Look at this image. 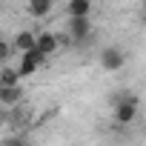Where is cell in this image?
I'll use <instances>...</instances> for the list:
<instances>
[{"instance_id":"6da1fadb","label":"cell","mask_w":146,"mask_h":146,"mask_svg":"<svg viewBox=\"0 0 146 146\" xmlns=\"http://www.w3.org/2000/svg\"><path fill=\"white\" fill-rule=\"evenodd\" d=\"M137 109H140V100H137L135 95H117V98H115V120H117L120 126L132 123V120L137 117Z\"/></svg>"},{"instance_id":"7a4b0ae2","label":"cell","mask_w":146,"mask_h":146,"mask_svg":"<svg viewBox=\"0 0 146 146\" xmlns=\"http://www.w3.org/2000/svg\"><path fill=\"white\" fill-rule=\"evenodd\" d=\"M98 60H100V66H103L106 72H120V69L126 66V54H123V49H117V46H106Z\"/></svg>"},{"instance_id":"3957f363","label":"cell","mask_w":146,"mask_h":146,"mask_svg":"<svg viewBox=\"0 0 146 146\" xmlns=\"http://www.w3.org/2000/svg\"><path fill=\"white\" fill-rule=\"evenodd\" d=\"M43 63H46V54H43L40 49H35V52H29V54H20V63H17L20 78H32Z\"/></svg>"},{"instance_id":"277c9868","label":"cell","mask_w":146,"mask_h":146,"mask_svg":"<svg viewBox=\"0 0 146 146\" xmlns=\"http://www.w3.org/2000/svg\"><path fill=\"white\" fill-rule=\"evenodd\" d=\"M66 32H69V37L72 40H86L89 35H92V17H69L66 20Z\"/></svg>"},{"instance_id":"5b68a950","label":"cell","mask_w":146,"mask_h":146,"mask_svg":"<svg viewBox=\"0 0 146 146\" xmlns=\"http://www.w3.org/2000/svg\"><path fill=\"white\" fill-rule=\"evenodd\" d=\"M15 49H17L20 54L35 52V49H37V35H35V32H26V29L17 32V35H15Z\"/></svg>"},{"instance_id":"8992f818","label":"cell","mask_w":146,"mask_h":146,"mask_svg":"<svg viewBox=\"0 0 146 146\" xmlns=\"http://www.w3.org/2000/svg\"><path fill=\"white\" fill-rule=\"evenodd\" d=\"M57 46H60V35H54V32H40V35H37V49H40L46 57L54 54Z\"/></svg>"},{"instance_id":"52a82bcc","label":"cell","mask_w":146,"mask_h":146,"mask_svg":"<svg viewBox=\"0 0 146 146\" xmlns=\"http://www.w3.org/2000/svg\"><path fill=\"white\" fill-rule=\"evenodd\" d=\"M20 72L17 69H12L9 63L3 66V72H0V89H12V86H20Z\"/></svg>"},{"instance_id":"ba28073f","label":"cell","mask_w":146,"mask_h":146,"mask_svg":"<svg viewBox=\"0 0 146 146\" xmlns=\"http://www.w3.org/2000/svg\"><path fill=\"white\" fill-rule=\"evenodd\" d=\"M52 3H54V0H29V3H26V12H29L32 17H46V15L52 12Z\"/></svg>"},{"instance_id":"9c48e42d","label":"cell","mask_w":146,"mask_h":146,"mask_svg":"<svg viewBox=\"0 0 146 146\" xmlns=\"http://www.w3.org/2000/svg\"><path fill=\"white\" fill-rule=\"evenodd\" d=\"M92 0H69V17H89Z\"/></svg>"},{"instance_id":"30bf717a","label":"cell","mask_w":146,"mask_h":146,"mask_svg":"<svg viewBox=\"0 0 146 146\" xmlns=\"http://www.w3.org/2000/svg\"><path fill=\"white\" fill-rule=\"evenodd\" d=\"M20 98H23V89H20V86H12V89H0V103H3V106H15Z\"/></svg>"}]
</instances>
